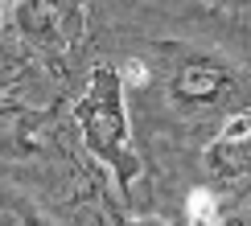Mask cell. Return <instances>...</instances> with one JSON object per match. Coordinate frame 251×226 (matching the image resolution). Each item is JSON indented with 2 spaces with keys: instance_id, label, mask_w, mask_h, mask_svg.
<instances>
[{
  "instance_id": "obj_2",
  "label": "cell",
  "mask_w": 251,
  "mask_h": 226,
  "mask_svg": "<svg viewBox=\"0 0 251 226\" xmlns=\"http://www.w3.org/2000/svg\"><path fill=\"white\" fill-rule=\"evenodd\" d=\"M231 82H235V70L218 54L194 49V54L177 58L173 78H169V99L177 107H185V111H206V107H214V103L226 99Z\"/></svg>"
},
{
  "instance_id": "obj_3",
  "label": "cell",
  "mask_w": 251,
  "mask_h": 226,
  "mask_svg": "<svg viewBox=\"0 0 251 226\" xmlns=\"http://www.w3.org/2000/svg\"><path fill=\"white\" fill-rule=\"evenodd\" d=\"M17 29L37 49H70L82 33V0H21Z\"/></svg>"
},
{
  "instance_id": "obj_4",
  "label": "cell",
  "mask_w": 251,
  "mask_h": 226,
  "mask_svg": "<svg viewBox=\"0 0 251 226\" xmlns=\"http://www.w3.org/2000/svg\"><path fill=\"white\" fill-rule=\"evenodd\" d=\"M206 169L226 185L251 181V115H235L206 144Z\"/></svg>"
},
{
  "instance_id": "obj_1",
  "label": "cell",
  "mask_w": 251,
  "mask_h": 226,
  "mask_svg": "<svg viewBox=\"0 0 251 226\" xmlns=\"http://www.w3.org/2000/svg\"><path fill=\"white\" fill-rule=\"evenodd\" d=\"M75 123L87 152L116 177L120 193H132L140 177V152L132 140V119H128V87L124 74L107 62H99L87 78V90L75 103Z\"/></svg>"
},
{
  "instance_id": "obj_6",
  "label": "cell",
  "mask_w": 251,
  "mask_h": 226,
  "mask_svg": "<svg viewBox=\"0 0 251 226\" xmlns=\"http://www.w3.org/2000/svg\"><path fill=\"white\" fill-rule=\"evenodd\" d=\"M185 222L190 226H218L223 222V205L214 189H190L185 198Z\"/></svg>"
},
{
  "instance_id": "obj_8",
  "label": "cell",
  "mask_w": 251,
  "mask_h": 226,
  "mask_svg": "<svg viewBox=\"0 0 251 226\" xmlns=\"http://www.w3.org/2000/svg\"><path fill=\"white\" fill-rule=\"evenodd\" d=\"M218 226H251V218H223Z\"/></svg>"
},
{
  "instance_id": "obj_7",
  "label": "cell",
  "mask_w": 251,
  "mask_h": 226,
  "mask_svg": "<svg viewBox=\"0 0 251 226\" xmlns=\"http://www.w3.org/2000/svg\"><path fill=\"white\" fill-rule=\"evenodd\" d=\"M210 4H218V8H231V13H239V8H251V0H210Z\"/></svg>"
},
{
  "instance_id": "obj_9",
  "label": "cell",
  "mask_w": 251,
  "mask_h": 226,
  "mask_svg": "<svg viewBox=\"0 0 251 226\" xmlns=\"http://www.w3.org/2000/svg\"><path fill=\"white\" fill-rule=\"evenodd\" d=\"M132 226H165V222H156V218H144V222H132Z\"/></svg>"
},
{
  "instance_id": "obj_5",
  "label": "cell",
  "mask_w": 251,
  "mask_h": 226,
  "mask_svg": "<svg viewBox=\"0 0 251 226\" xmlns=\"http://www.w3.org/2000/svg\"><path fill=\"white\" fill-rule=\"evenodd\" d=\"M0 226H54V222H50L29 198H21V193L0 185Z\"/></svg>"
}]
</instances>
